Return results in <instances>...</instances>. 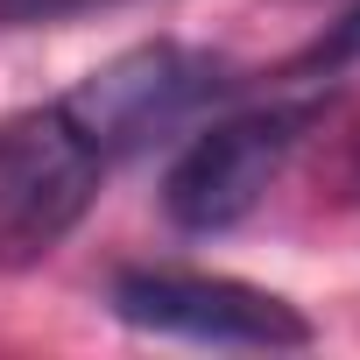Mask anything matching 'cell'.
Listing matches in <instances>:
<instances>
[{"instance_id":"obj_1","label":"cell","mask_w":360,"mask_h":360,"mask_svg":"<svg viewBox=\"0 0 360 360\" xmlns=\"http://www.w3.org/2000/svg\"><path fill=\"white\" fill-rule=\"evenodd\" d=\"M233 92V64L212 50H184V43H141L127 57H113L106 71H92L78 92H64L57 106L78 120V134L120 162L134 148H148L155 134L198 120L212 99Z\"/></svg>"},{"instance_id":"obj_2","label":"cell","mask_w":360,"mask_h":360,"mask_svg":"<svg viewBox=\"0 0 360 360\" xmlns=\"http://www.w3.org/2000/svg\"><path fill=\"white\" fill-rule=\"evenodd\" d=\"M113 318L134 325V332L198 339V346H255V353L311 346V318L290 297L233 283V276H198V269H127V276H113Z\"/></svg>"},{"instance_id":"obj_3","label":"cell","mask_w":360,"mask_h":360,"mask_svg":"<svg viewBox=\"0 0 360 360\" xmlns=\"http://www.w3.org/2000/svg\"><path fill=\"white\" fill-rule=\"evenodd\" d=\"M318 127V106H269V113H240L205 127L184 155L169 162V184H162V212L184 226V233H226L240 226L262 191L283 176V162L297 155V141Z\"/></svg>"},{"instance_id":"obj_4","label":"cell","mask_w":360,"mask_h":360,"mask_svg":"<svg viewBox=\"0 0 360 360\" xmlns=\"http://www.w3.org/2000/svg\"><path fill=\"white\" fill-rule=\"evenodd\" d=\"M106 169L113 162L78 134V120L64 106H36V113L0 120V233L15 248L64 240L85 219Z\"/></svg>"},{"instance_id":"obj_5","label":"cell","mask_w":360,"mask_h":360,"mask_svg":"<svg viewBox=\"0 0 360 360\" xmlns=\"http://www.w3.org/2000/svg\"><path fill=\"white\" fill-rule=\"evenodd\" d=\"M99 8H127V0H0V29H50V22H78Z\"/></svg>"},{"instance_id":"obj_6","label":"cell","mask_w":360,"mask_h":360,"mask_svg":"<svg viewBox=\"0 0 360 360\" xmlns=\"http://www.w3.org/2000/svg\"><path fill=\"white\" fill-rule=\"evenodd\" d=\"M360 57V8L332 29V36H318V50H311V64H353Z\"/></svg>"}]
</instances>
